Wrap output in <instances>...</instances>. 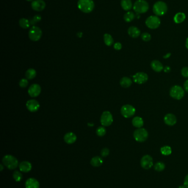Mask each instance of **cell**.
Segmentation results:
<instances>
[{"instance_id":"obj_43","label":"cell","mask_w":188,"mask_h":188,"mask_svg":"<svg viewBox=\"0 0 188 188\" xmlns=\"http://www.w3.org/2000/svg\"><path fill=\"white\" fill-rule=\"evenodd\" d=\"M163 70H164V71H165V73H169V72H170L171 69L170 67H169V66H165V67H164Z\"/></svg>"},{"instance_id":"obj_40","label":"cell","mask_w":188,"mask_h":188,"mask_svg":"<svg viewBox=\"0 0 188 188\" xmlns=\"http://www.w3.org/2000/svg\"><path fill=\"white\" fill-rule=\"evenodd\" d=\"M114 48L116 50H120L122 48V45L120 42H116L114 44Z\"/></svg>"},{"instance_id":"obj_34","label":"cell","mask_w":188,"mask_h":188,"mask_svg":"<svg viewBox=\"0 0 188 188\" xmlns=\"http://www.w3.org/2000/svg\"><path fill=\"white\" fill-rule=\"evenodd\" d=\"M96 133L99 137H103L106 134V130L104 127L99 126L97 129Z\"/></svg>"},{"instance_id":"obj_31","label":"cell","mask_w":188,"mask_h":188,"mask_svg":"<svg viewBox=\"0 0 188 188\" xmlns=\"http://www.w3.org/2000/svg\"><path fill=\"white\" fill-rule=\"evenodd\" d=\"M171 148L169 146H164L160 148V152L163 155L168 156L171 154Z\"/></svg>"},{"instance_id":"obj_10","label":"cell","mask_w":188,"mask_h":188,"mask_svg":"<svg viewBox=\"0 0 188 188\" xmlns=\"http://www.w3.org/2000/svg\"><path fill=\"white\" fill-rule=\"evenodd\" d=\"M113 122V117L112 113L109 111L103 112L101 118V123L104 126H108L111 125Z\"/></svg>"},{"instance_id":"obj_2","label":"cell","mask_w":188,"mask_h":188,"mask_svg":"<svg viewBox=\"0 0 188 188\" xmlns=\"http://www.w3.org/2000/svg\"><path fill=\"white\" fill-rule=\"evenodd\" d=\"M168 10V7L165 2L157 1L154 4L153 12L157 16H162L165 14Z\"/></svg>"},{"instance_id":"obj_17","label":"cell","mask_w":188,"mask_h":188,"mask_svg":"<svg viewBox=\"0 0 188 188\" xmlns=\"http://www.w3.org/2000/svg\"><path fill=\"white\" fill-rule=\"evenodd\" d=\"M151 66L154 71L157 73H160L164 69L163 64L158 60L153 61L151 63Z\"/></svg>"},{"instance_id":"obj_6","label":"cell","mask_w":188,"mask_h":188,"mask_svg":"<svg viewBox=\"0 0 188 188\" xmlns=\"http://www.w3.org/2000/svg\"><path fill=\"white\" fill-rule=\"evenodd\" d=\"M171 97L176 100H181L184 96V90L180 86L174 85L171 88L169 91Z\"/></svg>"},{"instance_id":"obj_14","label":"cell","mask_w":188,"mask_h":188,"mask_svg":"<svg viewBox=\"0 0 188 188\" xmlns=\"http://www.w3.org/2000/svg\"><path fill=\"white\" fill-rule=\"evenodd\" d=\"M40 92L41 87L39 84H34L29 88L28 94L31 97H37L40 95Z\"/></svg>"},{"instance_id":"obj_48","label":"cell","mask_w":188,"mask_h":188,"mask_svg":"<svg viewBox=\"0 0 188 188\" xmlns=\"http://www.w3.org/2000/svg\"><path fill=\"white\" fill-rule=\"evenodd\" d=\"M26 1H32V0H26Z\"/></svg>"},{"instance_id":"obj_19","label":"cell","mask_w":188,"mask_h":188,"mask_svg":"<svg viewBox=\"0 0 188 188\" xmlns=\"http://www.w3.org/2000/svg\"><path fill=\"white\" fill-rule=\"evenodd\" d=\"M77 137L74 133L70 132L66 133L64 136V140L68 144H72L76 141Z\"/></svg>"},{"instance_id":"obj_46","label":"cell","mask_w":188,"mask_h":188,"mask_svg":"<svg viewBox=\"0 0 188 188\" xmlns=\"http://www.w3.org/2000/svg\"><path fill=\"white\" fill-rule=\"evenodd\" d=\"M186 188L185 187V186H184V185H180V186H179V188Z\"/></svg>"},{"instance_id":"obj_45","label":"cell","mask_w":188,"mask_h":188,"mask_svg":"<svg viewBox=\"0 0 188 188\" xmlns=\"http://www.w3.org/2000/svg\"><path fill=\"white\" fill-rule=\"evenodd\" d=\"M185 46L187 47V49L188 50V38L186 40V42H185Z\"/></svg>"},{"instance_id":"obj_26","label":"cell","mask_w":188,"mask_h":188,"mask_svg":"<svg viewBox=\"0 0 188 188\" xmlns=\"http://www.w3.org/2000/svg\"><path fill=\"white\" fill-rule=\"evenodd\" d=\"M121 6L124 10L129 11L132 7V3L131 0H121Z\"/></svg>"},{"instance_id":"obj_23","label":"cell","mask_w":188,"mask_h":188,"mask_svg":"<svg viewBox=\"0 0 188 188\" xmlns=\"http://www.w3.org/2000/svg\"><path fill=\"white\" fill-rule=\"evenodd\" d=\"M132 124L136 128H141L143 125V120L140 117H135L132 120Z\"/></svg>"},{"instance_id":"obj_20","label":"cell","mask_w":188,"mask_h":188,"mask_svg":"<svg viewBox=\"0 0 188 188\" xmlns=\"http://www.w3.org/2000/svg\"><path fill=\"white\" fill-rule=\"evenodd\" d=\"M128 34L132 38H137L140 35V30L136 27L132 26L128 29Z\"/></svg>"},{"instance_id":"obj_18","label":"cell","mask_w":188,"mask_h":188,"mask_svg":"<svg viewBox=\"0 0 188 188\" xmlns=\"http://www.w3.org/2000/svg\"><path fill=\"white\" fill-rule=\"evenodd\" d=\"M26 188H39L40 184L39 182L34 178H29L25 182Z\"/></svg>"},{"instance_id":"obj_28","label":"cell","mask_w":188,"mask_h":188,"mask_svg":"<svg viewBox=\"0 0 188 188\" xmlns=\"http://www.w3.org/2000/svg\"><path fill=\"white\" fill-rule=\"evenodd\" d=\"M36 70L33 68H30L28 69L25 73V77L26 78L29 79H33L36 77Z\"/></svg>"},{"instance_id":"obj_24","label":"cell","mask_w":188,"mask_h":188,"mask_svg":"<svg viewBox=\"0 0 188 188\" xmlns=\"http://www.w3.org/2000/svg\"><path fill=\"white\" fill-rule=\"evenodd\" d=\"M186 18L185 14L182 12L177 13L174 17V21L177 24L182 23L185 21Z\"/></svg>"},{"instance_id":"obj_44","label":"cell","mask_w":188,"mask_h":188,"mask_svg":"<svg viewBox=\"0 0 188 188\" xmlns=\"http://www.w3.org/2000/svg\"><path fill=\"white\" fill-rule=\"evenodd\" d=\"M171 56V53H167V54H166L165 55V56H163V58H164L165 59H167V58H168L169 57H170Z\"/></svg>"},{"instance_id":"obj_11","label":"cell","mask_w":188,"mask_h":188,"mask_svg":"<svg viewBox=\"0 0 188 188\" xmlns=\"http://www.w3.org/2000/svg\"><path fill=\"white\" fill-rule=\"evenodd\" d=\"M133 80L138 84H143L147 82L148 79V75L144 72H138L132 76Z\"/></svg>"},{"instance_id":"obj_12","label":"cell","mask_w":188,"mask_h":188,"mask_svg":"<svg viewBox=\"0 0 188 188\" xmlns=\"http://www.w3.org/2000/svg\"><path fill=\"white\" fill-rule=\"evenodd\" d=\"M141 165L145 170H149L153 165V159L148 155L143 156L141 160Z\"/></svg>"},{"instance_id":"obj_3","label":"cell","mask_w":188,"mask_h":188,"mask_svg":"<svg viewBox=\"0 0 188 188\" xmlns=\"http://www.w3.org/2000/svg\"><path fill=\"white\" fill-rule=\"evenodd\" d=\"M149 5L145 0H137L133 6V9L138 14L145 13L147 11Z\"/></svg>"},{"instance_id":"obj_22","label":"cell","mask_w":188,"mask_h":188,"mask_svg":"<svg viewBox=\"0 0 188 188\" xmlns=\"http://www.w3.org/2000/svg\"><path fill=\"white\" fill-rule=\"evenodd\" d=\"M132 81L131 79L129 77H124L121 79L120 81V84L123 88H127L131 85Z\"/></svg>"},{"instance_id":"obj_5","label":"cell","mask_w":188,"mask_h":188,"mask_svg":"<svg viewBox=\"0 0 188 188\" xmlns=\"http://www.w3.org/2000/svg\"><path fill=\"white\" fill-rule=\"evenodd\" d=\"M148 137V132L145 128H138L134 132V139L139 143L145 142L147 139Z\"/></svg>"},{"instance_id":"obj_32","label":"cell","mask_w":188,"mask_h":188,"mask_svg":"<svg viewBox=\"0 0 188 188\" xmlns=\"http://www.w3.org/2000/svg\"><path fill=\"white\" fill-rule=\"evenodd\" d=\"M165 165L164 163L162 162H158L154 165V169L157 172H162L165 169Z\"/></svg>"},{"instance_id":"obj_21","label":"cell","mask_w":188,"mask_h":188,"mask_svg":"<svg viewBox=\"0 0 188 188\" xmlns=\"http://www.w3.org/2000/svg\"><path fill=\"white\" fill-rule=\"evenodd\" d=\"M32 165L28 161H23L19 165L20 171L24 173H27L32 170Z\"/></svg>"},{"instance_id":"obj_9","label":"cell","mask_w":188,"mask_h":188,"mask_svg":"<svg viewBox=\"0 0 188 188\" xmlns=\"http://www.w3.org/2000/svg\"><path fill=\"white\" fill-rule=\"evenodd\" d=\"M136 112V109L130 105H125L121 108V114L126 118L132 117Z\"/></svg>"},{"instance_id":"obj_25","label":"cell","mask_w":188,"mask_h":188,"mask_svg":"<svg viewBox=\"0 0 188 188\" xmlns=\"http://www.w3.org/2000/svg\"><path fill=\"white\" fill-rule=\"evenodd\" d=\"M103 162V161L101 157L96 156L92 159L91 160V164L93 167H98L102 165Z\"/></svg>"},{"instance_id":"obj_41","label":"cell","mask_w":188,"mask_h":188,"mask_svg":"<svg viewBox=\"0 0 188 188\" xmlns=\"http://www.w3.org/2000/svg\"><path fill=\"white\" fill-rule=\"evenodd\" d=\"M184 185L186 188H188V174L186 176L184 181Z\"/></svg>"},{"instance_id":"obj_1","label":"cell","mask_w":188,"mask_h":188,"mask_svg":"<svg viewBox=\"0 0 188 188\" xmlns=\"http://www.w3.org/2000/svg\"><path fill=\"white\" fill-rule=\"evenodd\" d=\"M77 6L80 11L85 13H89L93 10L94 3L93 0H79Z\"/></svg>"},{"instance_id":"obj_13","label":"cell","mask_w":188,"mask_h":188,"mask_svg":"<svg viewBox=\"0 0 188 188\" xmlns=\"http://www.w3.org/2000/svg\"><path fill=\"white\" fill-rule=\"evenodd\" d=\"M45 2L43 0H35L32 2L31 7L35 11L40 12L45 8Z\"/></svg>"},{"instance_id":"obj_30","label":"cell","mask_w":188,"mask_h":188,"mask_svg":"<svg viewBox=\"0 0 188 188\" xmlns=\"http://www.w3.org/2000/svg\"><path fill=\"white\" fill-rule=\"evenodd\" d=\"M135 18V14L132 12H127L124 16V19L126 22H131Z\"/></svg>"},{"instance_id":"obj_29","label":"cell","mask_w":188,"mask_h":188,"mask_svg":"<svg viewBox=\"0 0 188 188\" xmlns=\"http://www.w3.org/2000/svg\"><path fill=\"white\" fill-rule=\"evenodd\" d=\"M19 24L23 29L28 28L30 25V22L25 18H21L19 21Z\"/></svg>"},{"instance_id":"obj_27","label":"cell","mask_w":188,"mask_h":188,"mask_svg":"<svg viewBox=\"0 0 188 188\" xmlns=\"http://www.w3.org/2000/svg\"><path fill=\"white\" fill-rule=\"evenodd\" d=\"M104 41L106 45L110 46L113 45L114 40L112 36L109 34H105L104 35Z\"/></svg>"},{"instance_id":"obj_35","label":"cell","mask_w":188,"mask_h":188,"mask_svg":"<svg viewBox=\"0 0 188 188\" xmlns=\"http://www.w3.org/2000/svg\"><path fill=\"white\" fill-rule=\"evenodd\" d=\"M141 39L145 42H148L151 39V35L148 33H144L141 35Z\"/></svg>"},{"instance_id":"obj_36","label":"cell","mask_w":188,"mask_h":188,"mask_svg":"<svg viewBox=\"0 0 188 188\" xmlns=\"http://www.w3.org/2000/svg\"><path fill=\"white\" fill-rule=\"evenodd\" d=\"M41 19V17L40 15H36L30 21V24L34 25L35 23H38L39 22H40Z\"/></svg>"},{"instance_id":"obj_15","label":"cell","mask_w":188,"mask_h":188,"mask_svg":"<svg viewBox=\"0 0 188 188\" xmlns=\"http://www.w3.org/2000/svg\"><path fill=\"white\" fill-rule=\"evenodd\" d=\"M27 108L31 112H36L40 107V105L39 103L34 99L28 100L26 103Z\"/></svg>"},{"instance_id":"obj_33","label":"cell","mask_w":188,"mask_h":188,"mask_svg":"<svg viewBox=\"0 0 188 188\" xmlns=\"http://www.w3.org/2000/svg\"><path fill=\"white\" fill-rule=\"evenodd\" d=\"M13 177L16 182H20L22 179V174L19 171H16L13 174Z\"/></svg>"},{"instance_id":"obj_4","label":"cell","mask_w":188,"mask_h":188,"mask_svg":"<svg viewBox=\"0 0 188 188\" xmlns=\"http://www.w3.org/2000/svg\"><path fill=\"white\" fill-rule=\"evenodd\" d=\"M3 165L10 170H14L16 168L18 165V161L17 159L13 156L7 155L3 157L2 159Z\"/></svg>"},{"instance_id":"obj_38","label":"cell","mask_w":188,"mask_h":188,"mask_svg":"<svg viewBox=\"0 0 188 188\" xmlns=\"http://www.w3.org/2000/svg\"><path fill=\"white\" fill-rule=\"evenodd\" d=\"M181 74L184 78H188V67H183L181 70Z\"/></svg>"},{"instance_id":"obj_8","label":"cell","mask_w":188,"mask_h":188,"mask_svg":"<svg viewBox=\"0 0 188 188\" xmlns=\"http://www.w3.org/2000/svg\"><path fill=\"white\" fill-rule=\"evenodd\" d=\"M145 23L148 28L156 29L160 27V20L157 16H151L147 18Z\"/></svg>"},{"instance_id":"obj_47","label":"cell","mask_w":188,"mask_h":188,"mask_svg":"<svg viewBox=\"0 0 188 188\" xmlns=\"http://www.w3.org/2000/svg\"><path fill=\"white\" fill-rule=\"evenodd\" d=\"M0 166H1V171H2V170H3V165H0Z\"/></svg>"},{"instance_id":"obj_16","label":"cell","mask_w":188,"mask_h":188,"mask_svg":"<svg viewBox=\"0 0 188 188\" xmlns=\"http://www.w3.org/2000/svg\"><path fill=\"white\" fill-rule=\"evenodd\" d=\"M177 118L175 115L171 113L166 114L164 117V122L165 124L169 126L175 125L177 123Z\"/></svg>"},{"instance_id":"obj_42","label":"cell","mask_w":188,"mask_h":188,"mask_svg":"<svg viewBox=\"0 0 188 188\" xmlns=\"http://www.w3.org/2000/svg\"><path fill=\"white\" fill-rule=\"evenodd\" d=\"M184 89L185 90V91L187 92L188 93V80H186L184 83Z\"/></svg>"},{"instance_id":"obj_7","label":"cell","mask_w":188,"mask_h":188,"mask_svg":"<svg viewBox=\"0 0 188 188\" xmlns=\"http://www.w3.org/2000/svg\"><path fill=\"white\" fill-rule=\"evenodd\" d=\"M42 36L41 29L36 26H33L29 31V38L33 41H37L40 39Z\"/></svg>"},{"instance_id":"obj_37","label":"cell","mask_w":188,"mask_h":188,"mask_svg":"<svg viewBox=\"0 0 188 188\" xmlns=\"http://www.w3.org/2000/svg\"><path fill=\"white\" fill-rule=\"evenodd\" d=\"M19 85L20 86V87L22 88H25L28 85V81L26 79H22L19 81Z\"/></svg>"},{"instance_id":"obj_39","label":"cell","mask_w":188,"mask_h":188,"mask_svg":"<svg viewBox=\"0 0 188 188\" xmlns=\"http://www.w3.org/2000/svg\"><path fill=\"white\" fill-rule=\"evenodd\" d=\"M109 154V150L108 148H103L101 151V155L103 157H107Z\"/></svg>"}]
</instances>
